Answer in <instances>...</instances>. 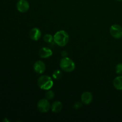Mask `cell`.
Listing matches in <instances>:
<instances>
[{
    "label": "cell",
    "instance_id": "cell-1",
    "mask_svg": "<svg viewBox=\"0 0 122 122\" xmlns=\"http://www.w3.org/2000/svg\"><path fill=\"white\" fill-rule=\"evenodd\" d=\"M54 42L58 46L63 47L68 44L69 41V35L66 31L60 30L56 32L53 36Z\"/></svg>",
    "mask_w": 122,
    "mask_h": 122
},
{
    "label": "cell",
    "instance_id": "cell-2",
    "mask_svg": "<svg viewBox=\"0 0 122 122\" xmlns=\"http://www.w3.org/2000/svg\"><path fill=\"white\" fill-rule=\"evenodd\" d=\"M38 86L41 89L48 91L52 88L53 81L50 76L48 75H42L38 79Z\"/></svg>",
    "mask_w": 122,
    "mask_h": 122
},
{
    "label": "cell",
    "instance_id": "cell-3",
    "mask_svg": "<svg viewBox=\"0 0 122 122\" xmlns=\"http://www.w3.org/2000/svg\"><path fill=\"white\" fill-rule=\"evenodd\" d=\"M60 67L61 69L65 72L70 73L74 71L76 67L75 63L72 60L68 57H63L60 61Z\"/></svg>",
    "mask_w": 122,
    "mask_h": 122
},
{
    "label": "cell",
    "instance_id": "cell-4",
    "mask_svg": "<svg viewBox=\"0 0 122 122\" xmlns=\"http://www.w3.org/2000/svg\"><path fill=\"white\" fill-rule=\"evenodd\" d=\"M37 108L41 113H47L50 109H51V104L48 100L45 98H42L39 100L37 103Z\"/></svg>",
    "mask_w": 122,
    "mask_h": 122
},
{
    "label": "cell",
    "instance_id": "cell-5",
    "mask_svg": "<svg viewBox=\"0 0 122 122\" xmlns=\"http://www.w3.org/2000/svg\"><path fill=\"white\" fill-rule=\"evenodd\" d=\"M110 33L113 38L120 39L122 38V27L117 24L113 25L110 28Z\"/></svg>",
    "mask_w": 122,
    "mask_h": 122
},
{
    "label": "cell",
    "instance_id": "cell-6",
    "mask_svg": "<svg viewBox=\"0 0 122 122\" xmlns=\"http://www.w3.org/2000/svg\"><path fill=\"white\" fill-rule=\"evenodd\" d=\"M17 10L20 13H24L29 10L30 5L27 0H19L16 4Z\"/></svg>",
    "mask_w": 122,
    "mask_h": 122
},
{
    "label": "cell",
    "instance_id": "cell-7",
    "mask_svg": "<svg viewBox=\"0 0 122 122\" xmlns=\"http://www.w3.org/2000/svg\"><path fill=\"white\" fill-rule=\"evenodd\" d=\"M33 70L36 73L43 74L46 70V66L44 61L41 60H38L33 64Z\"/></svg>",
    "mask_w": 122,
    "mask_h": 122
},
{
    "label": "cell",
    "instance_id": "cell-8",
    "mask_svg": "<svg viewBox=\"0 0 122 122\" xmlns=\"http://www.w3.org/2000/svg\"><path fill=\"white\" fill-rule=\"evenodd\" d=\"M42 36V32L38 27H33L30 30L29 37L32 40L37 41L39 40Z\"/></svg>",
    "mask_w": 122,
    "mask_h": 122
},
{
    "label": "cell",
    "instance_id": "cell-9",
    "mask_svg": "<svg viewBox=\"0 0 122 122\" xmlns=\"http://www.w3.org/2000/svg\"><path fill=\"white\" fill-rule=\"evenodd\" d=\"M93 100V95L91 92L85 91L81 95V101L85 105L90 104Z\"/></svg>",
    "mask_w": 122,
    "mask_h": 122
},
{
    "label": "cell",
    "instance_id": "cell-10",
    "mask_svg": "<svg viewBox=\"0 0 122 122\" xmlns=\"http://www.w3.org/2000/svg\"><path fill=\"white\" fill-rule=\"evenodd\" d=\"M52 54L53 52H52V50L46 46L41 48L39 51V55L42 58H49L52 56Z\"/></svg>",
    "mask_w": 122,
    "mask_h": 122
},
{
    "label": "cell",
    "instance_id": "cell-11",
    "mask_svg": "<svg viewBox=\"0 0 122 122\" xmlns=\"http://www.w3.org/2000/svg\"><path fill=\"white\" fill-rule=\"evenodd\" d=\"M63 108V104L60 101H54L51 106V110L53 113H58L61 111Z\"/></svg>",
    "mask_w": 122,
    "mask_h": 122
},
{
    "label": "cell",
    "instance_id": "cell-12",
    "mask_svg": "<svg viewBox=\"0 0 122 122\" xmlns=\"http://www.w3.org/2000/svg\"><path fill=\"white\" fill-rule=\"evenodd\" d=\"M113 86L117 90H122V75L117 76L114 79Z\"/></svg>",
    "mask_w": 122,
    "mask_h": 122
},
{
    "label": "cell",
    "instance_id": "cell-13",
    "mask_svg": "<svg viewBox=\"0 0 122 122\" xmlns=\"http://www.w3.org/2000/svg\"><path fill=\"white\" fill-rule=\"evenodd\" d=\"M43 39H44V41L46 43L48 44H50L52 42H54V38L53 36L52 35L50 34V33H48V34H45V35L43 37Z\"/></svg>",
    "mask_w": 122,
    "mask_h": 122
},
{
    "label": "cell",
    "instance_id": "cell-14",
    "mask_svg": "<svg viewBox=\"0 0 122 122\" xmlns=\"http://www.w3.org/2000/svg\"><path fill=\"white\" fill-rule=\"evenodd\" d=\"M62 77V72L60 70H56L52 73V77L54 79L59 80Z\"/></svg>",
    "mask_w": 122,
    "mask_h": 122
},
{
    "label": "cell",
    "instance_id": "cell-15",
    "mask_svg": "<svg viewBox=\"0 0 122 122\" xmlns=\"http://www.w3.org/2000/svg\"><path fill=\"white\" fill-rule=\"evenodd\" d=\"M45 98H46L47 100H51L54 98L55 94L54 92L53 91L50 89V90L46 91V93H45Z\"/></svg>",
    "mask_w": 122,
    "mask_h": 122
},
{
    "label": "cell",
    "instance_id": "cell-16",
    "mask_svg": "<svg viewBox=\"0 0 122 122\" xmlns=\"http://www.w3.org/2000/svg\"><path fill=\"white\" fill-rule=\"evenodd\" d=\"M115 71L116 73L118 75H122V63L117 64L115 68Z\"/></svg>",
    "mask_w": 122,
    "mask_h": 122
},
{
    "label": "cell",
    "instance_id": "cell-17",
    "mask_svg": "<svg viewBox=\"0 0 122 122\" xmlns=\"http://www.w3.org/2000/svg\"><path fill=\"white\" fill-rule=\"evenodd\" d=\"M61 56H63V57H67L68 53L66 52V51H62L61 52Z\"/></svg>",
    "mask_w": 122,
    "mask_h": 122
},
{
    "label": "cell",
    "instance_id": "cell-18",
    "mask_svg": "<svg viewBox=\"0 0 122 122\" xmlns=\"http://www.w3.org/2000/svg\"><path fill=\"white\" fill-rule=\"evenodd\" d=\"M117 1H122V0H117Z\"/></svg>",
    "mask_w": 122,
    "mask_h": 122
}]
</instances>
